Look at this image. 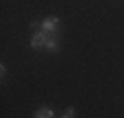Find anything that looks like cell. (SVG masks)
Here are the masks:
<instances>
[{
    "label": "cell",
    "mask_w": 124,
    "mask_h": 118,
    "mask_svg": "<svg viewBox=\"0 0 124 118\" xmlns=\"http://www.w3.org/2000/svg\"><path fill=\"white\" fill-rule=\"evenodd\" d=\"M39 30H43L47 36H59V32H61V22H59V18H55V16H47V18H43V20L39 22Z\"/></svg>",
    "instance_id": "1"
},
{
    "label": "cell",
    "mask_w": 124,
    "mask_h": 118,
    "mask_svg": "<svg viewBox=\"0 0 124 118\" xmlns=\"http://www.w3.org/2000/svg\"><path fill=\"white\" fill-rule=\"evenodd\" d=\"M34 118H55V112L49 106H41L34 112Z\"/></svg>",
    "instance_id": "4"
},
{
    "label": "cell",
    "mask_w": 124,
    "mask_h": 118,
    "mask_svg": "<svg viewBox=\"0 0 124 118\" xmlns=\"http://www.w3.org/2000/svg\"><path fill=\"white\" fill-rule=\"evenodd\" d=\"M59 39H57V36H47V39H45V47L43 49H47L49 53H57L59 51Z\"/></svg>",
    "instance_id": "3"
},
{
    "label": "cell",
    "mask_w": 124,
    "mask_h": 118,
    "mask_svg": "<svg viewBox=\"0 0 124 118\" xmlns=\"http://www.w3.org/2000/svg\"><path fill=\"white\" fill-rule=\"evenodd\" d=\"M45 39H47V34L43 32V30H36V32L32 34V39H30V45H32V49H43L45 47Z\"/></svg>",
    "instance_id": "2"
},
{
    "label": "cell",
    "mask_w": 124,
    "mask_h": 118,
    "mask_svg": "<svg viewBox=\"0 0 124 118\" xmlns=\"http://www.w3.org/2000/svg\"><path fill=\"white\" fill-rule=\"evenodd\" d=\"M0 73H2V75H0V77H2L4 79V75H6V65L2 63V65H0Z\"/></svg>",
    "instance_id": "6"
},
{
    "label": "cell",
    "mask_w": 124,
    "mask_h": 118,
    "mask_svg": "<svg viewBox=\"0 0 124 118\" xmlns=\"http://www.w3.org/2000/svg\"><path fill=\"white\" fill-rule=\"evenodd\" d=\"M61 118H75V108H73V106H69V108L63 112V116H61Z\"/></svg>",
    "instance_id": "5"
}]
</instances>
